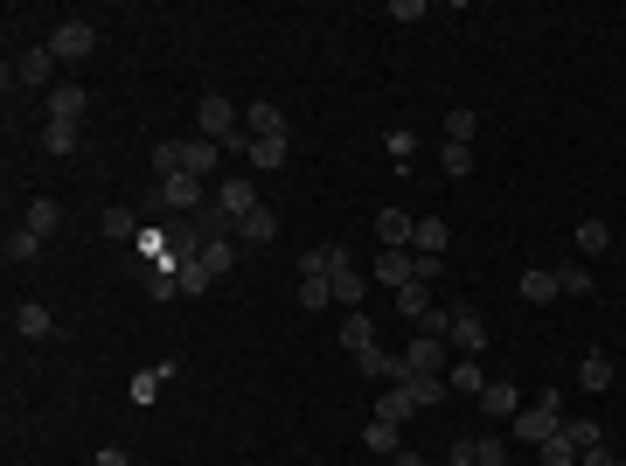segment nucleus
Wrapping results in <instances>:
<instances>
[{"label": "nucleus", "instance_id": "obj_3", "mask_svg": "<svg viewBox=\"0 0 626 466\" xmlns=\"http://www.w3.org/2000/svg\"><path fill=\"white\" fill-rule=\"evenodd\" d=\"M91 49H98V28H91V21H77V14H70V21H56V28H49V56H56V63H84Z\"/></svg>", "mask_w": 626, "mask_h": 466}, {"label": "nucleus", "instance_id": "obj_40", "mask_svg": "<svg viewBox=\"0 0 626 466\" xmlns=\"http://www.w3.org/2000/svg\"><path fill=\"white\" fill-rule=\"evenodd\" d=\"M473 466H508V439H473Z\"/></svg>", "mask_w": 626, "mask_h": 466}, {"label": "nucleus", "instance_id": "obj_45", "mask_svg": "<svg viewBox=\"0 0 626 466\" xmlns=\"http://www.w3.org/2000/svg\"><path fill=\"white\" fill-rule=\"evenodd\" d=\"M578 466H626L613 446H592V453H578Z\"/></svg>", "mask_w": 626, "mask_h": 466}, {"label": "nucleus", "instance_id": "obj_26", "mask_svg": "<svg viewBox=\"0 0 626 466\" xmlns=\"http://www.w3.org/2000/svg\"><path fill=\"white\" fill-rule=\"evenodd\" d=\"M578 383H585L592 397H599V390H613V355H599V348H592V355L578 362Z\"/></svg>", "mask_w": 626, "mask_h": 466}, {"label": "nucleus", "instance_id": "obj_9", "mask_svg": "<svg viewBox=\"0 0 626 466\" xmlns=\"http://www.w3.org/2000/svg\"><path fill=\"white\" fill-rule=\"evenodd\" d=\"M216 167H223V147H216V140H202V133H195V140H181V174L209 181Z\"/></svg>", "mask_w": 626, "mask_h": 466}, {"label": "nucleus", "instance_id": "obj_20", "mask_svg": "<svg viewBox=\"0 0 626 466\" xmlns=\"http://www.w3.org/2000/svg\"><path fill=\"white\" fill-rule=\"evenodd\" d=\"M341 348H348V355H369V348H376V320H369L362 307L341 320Z\"/></svg>", "mask_w": 626, "mask_h": 466}, {"label": "nucleus", "instance_id": "obj_16", "mask_svg": "<svg viewBox=\"0 0 626 466\" xmlns=\"http://www.w3.org/2000/svg\"><path fill=\"white\" fill-rule=\"evenodd\" d=\"M446 390H453V397H473V404H480V390H487V369H480L473 355H460V362L446 369Z\"/></svg>", "mask_w": 626, "mask_h": 466}, {"label": "nucleus", "instance_id": "obj_22", "mask_svg": "<svg viewBox=\"0 0 626 466\" xmlns=\"http://www.w3.org/2000/svg\"><path fill=\"white\" fill-rule=\"evenodd\" d=\"M362 446H369L376 460H397V453H404V439H397V425H383V418H369V425H362Z\"/></svg>", "mask_w": 626, "mask_h": 466}, {"label": "nucleus", "instance_id": "obj_38", "mask_svg": "<svg viewBox=\"0 0 626 466\" xmlns=\"http://www.w3.org/2000/svg\"><path fill=\"white\" fill-rule=\"evenodd\" d=\"M564 432H571V446H578V453H592V446H606V432H599V418H571Z\"/></svg>", "mask_w": 626, "mask_h": 466}, {"label": "nucleus", "instance_id": "obj_34", "mask_svg": "<svg viewBox=\"0 0 626 466\" xmlns=\"http://www.w3.org/2000/svg\"><path fill=\"white\" fill-rule=\"evenodd\" d=\"M536 460H543V466H578V446H571V432L543 439V446H536Z\"/></svg>", "mask_w": 626, "mask_h": 466}, {"label": "nucleus", "instance_id": "obj_13", "mask_svg": "<svg viewBox=\"0 0 626 466\" xmlns=\"http://www.w3.org/2000/svg\"><path fill=\"white\" fill-rule=\"evenodd\" d=\"M84 105H91V98H84V84H77V77L49 91V119H56V126H77V119H84Z\"/></svg>", "mask_w": 626, "mask_h": 466}, {"label": "nucleus", "instance_id": "obj_42", "mask_svg": "<svg viewBox=\"0 0 626 466\" xmlns=\"http://www.w3.org/2000/svg\"><path fill=\"white\" fill-rule=\"evenodd\" d=\"M154 174H160V181L181 174V140H160V147H154Z\"/></svg>", "mask_w": 626, "mask_h": 466}, {"label": "nucleus", "instance_id": "obj_5", "mask_svg": "<svg viewBox=\"0 0 626 466\" xmlns=\"http://www.w3.org/2000/svg\"><path fill=\"white\" fill-rule=\"evenodd\" d=\"M160 209H174V216H195V209H209V188H202L195 174H167V181H160Z\"/></svg>", "mask_w": 626, "mask_h": 466}, {"label": "nucleus", "instance_id": "obj_39", "mask_svg": "<svg viewBox=\"0 0 626 466\" xmlns=\"http://www.w3.org/2000/svg\"><path fill=\"white\" fill-rule=\"evenodd\" d=\"M42 147H49L56 160H70V154H77V126H56V119H49V133H42Z\"/></svg>", "mask_w": 626, "mask_h": 466}, {"label": "nucleus", "instance_id": "obj_28", "mask_svg": "<svg viewBox=\"0 0 626 466\" xmlns=\"http://www.w3.org/2000/svg\"><path fill=\"white\" fill-rule=\"evenodd\" d=\"M578 251H585V258H606V251H613V230H606L599 216H585V223H578Z\"/></svg>", "mask_w": 626, "mask_h": 466}, {"label": "nucleus", "instance_id": "obj_10", "mask_svg": "<svg viewBox=\"0 0 626 466\" xmlns=\"http://www.w3.org/2000/svg\"><path fill=\"white\" fill-rule=\"evenodd\" d=\"M209 195H216V202H223V209H230V216H237V223H244V216H251V209H258V188H251V181H244V174H223V181H216V188H209Z\"/></svg>", "mask_w": 626, "mask_h": 466}, {"label": "nucleus", "instance_id": "obj_19", "mask_svg": "<svg viewBox=\"0 0 626 466\" xmlns=\"http://www.w3.org/2000/svg\"><path fill=\"white\" fill-rule=\"evenodd\" d=\"M167 258H174V251H167ZM174 286H181L188 300H202L216 279H209V265H202V258H174Z\"/></svg>", "mask_w": 626, "mask_h": 466}, {"label": "nucleus", "instance_id": "obj_23", "mask_svg": "<svg viewBox=\"0 0 626 466\" xmlns=\"http://www.w3.org/2000/svg\"><path fill=\"white\" fill-rule=\"evenodd\" d=\"M244 154H251V167H258V174H272V167H286V160H293V140H251Z\"/></svg>", "mask_w": 626, "mask_h": 466}, {"label": "nucleus", "instance_id": "obj_43", "mask_svg": "<svg viewBox=\"0 0 626 466\" xmlns=\"http://www.w3.org/2000/svg\"><path fill=\"white\" fill-rule=\"evenodd\" d=\"M446 174L467 181V174H473V147H453V140H446Z\"/></svg>", "mask_w": 626, "mask_h": 466}, {"label": "nucleus", "instance_id": "obj_18", "mask_svg": "<svg viewBox=\"0 0 626 466\" xmlns=\"http://www.w3.org/2000/svg\"><path fill=\"white\" fill-rule=\"evenodd\" d=\"M446 244H453L446 216H418V237H411V251H425V258H446Z\"/></svg>", "mask_w": 626, "mask_h": 466}, {"label": "nucleus", "instance_id": "obj_46", "mask_svg": "<svg viewBox=\"0 0 626 466\" xmlns=\"http://www.w3.org/2000/svg\"><path fill=\"white\" fill-rule=\"evenodd\" d=\"M446 466H473V439H453V460Z\"/></svg>", "mask_w": 626, "mask_h": 466}, {"label": "nucleus", "instance_id": "obj_35", "mask_svg": "<svg viewBox=\"0 0 626 466\" xmlns=\"http://www.w3.org/2000/svg\"><path fill=\"white\" fill-rule=\"evenodd\" d=\"M98 230H105V237H140V216H133V209H119V202H112V209H105V216H98Z\"/></svg>", "mask_w": 626, "mask_h": 466}, {"label": "nucleus", "instance_id": "obj_12", "mask_svg": "<svg viewBox=\"0 0 626 466\" xmlns=\"http://www.w3.org/2000/svg\"><path fill=\"white\" fill-rule=\"evenodd\" d=\"M14 334H21V341H49V334H56V313L42 307V300H21V307H14Z\"/></svg>", "mask_w": 626, "mask_h": 466}, {"label": "nucleus", "instance_id": "obj_2", "mask_svg": "<svg viewBox=\"0 0 626 466\" xmlns=\"http://www.w3.org/2000/svg\"><path fill=\"white\" fill-rule=\"evenodd\" d=\"M557 432H564V397H557V390H543L529 411H515V439H522V446H543V439H557Z\"/></svg>", "mask_w": 626, "mask_h": 466}, {"label": "nucleus", "instance_id": "obj_33", "mask_svg": "<svg viewBox=\"0 0 626 466\" xmlns=\"http://www.w3.org/2000/svg\"><path fill=\"white\" fill-rule=\"evenodd\" d=\"M480 411L487 418H515V383H487L480 390Z\"/></svg>", "mask_w": 626, "mask_h": 466}, {"label": "nucleus", "instance_id": "obj_8", "mask_svg": "<svg viewBox=\"0 0 626 466\" xmlns=\"http://www.w3.org/2000/svg\"><path fill=\"white\" fill-rule=\"evenodd\" d=\"M411 237H418V216H404V209H376V251H411Z\"/></svg>", "mask_w": 626, "mask_h": 466}, {"label": "nucleus", "instance_id": "obj_17", "mask_svg": "<svg viewBox=\"0 0 626 466\" xmlns=\"http://www.w3.org/2000/svg\"><path fill=\"white\" fill-rule=\"evenodd\" d=\"M21 230H35V237L49 244V237L63 230V202H56V195H35V202H28V223H21Z\"/></svg>", "mask_w": 626, "mask_h": 466}, {"label": "nucleus", "instance_id": "obj_15", "mask_svg": "<svg viewBox=\"0 0 626 466\" xmlns=\"http://www.w3.org/2000/svg\"><path fill=\"white\" fill-rule=\"evenodd\" d=\"M397 390L411 397V411H432V404H446L453 390H446V376H397Z\"/></svg>", "mask_w": 626, "mask_h": 466}, {"label": "nucleus", "instance_id": "obj_11", "mask_svg": "<svg viewBox=\"0 0 626 466\" xmlns=\"http://www.w3.org/2000/svg\"><path fill=\"white\" fill-rule=\"evenodd\" d=\"M376 279H383L390 293H404V286L418 279V251H376Z\"/></svg>", "mask_w": 626, "mask_h": 466}, {"label": "nucleus", "instance_id": "obj_31", "mask_svg": "<svg viewBox=\"0 0 626 466\" xmlns=\"http://www.w3.org/2000/svg\"><path fill=\"white\" fill-rule=\"evenodd\" d=\"M557 293L564 300H592V272L585 265H557Z\"/></svg>", "mask_w": 626, "mask_h": 466}, {"label": "nucleus", "instance_id": "obj_25", "mask_svg": "<svg viewBox=\"0 0 626 466\" xmlns=\"http://www.w3.org/2000/svg\"><path fill=\"white\" fill-rule=\"evenodd\" d=\"M522 300H529V307H550V300H564V293H557V272H543V265H536V272H522Z\"/></svg>", "mask_w": 626, "mask_h": 466}, {"label": "nucleus", "instance_id": "obj_30", "mask_svg": "<svg viewBox=\"0 0 626 466\" xmlns=\"http://www.w3.org/2000/svg\"><path fill=\"white\" fill-rule=\"evenodd\" d=\"M300 307H334V286H327V272H300Z\"/></svg>", "mask_w": 626, "mask_h": 466}, {"label": "nucleus", "instance_id": "obj_21", "mask_svg": "<svg viewBox=\"0 0 626 466\" xmlns=\"http://www.w3.org/2000/svg\"><path fill=\"white\" fill-rule=\"evenodd\" d=\"M272 237H279V216H272V209L258 202V209H251V216L237 223V244H272Z\"/></svg>", "mask_w": 626, "mask_h": 466}, {"label": "nucleus", "instance_id": "obj_6", "mask_svg": "<svg viewBox=\"0 0 626 466\" xmlns=\"http://www.w3.org/2000/svg\"><path fill=\"white\" fill-rule=\"evenodd\" d=\"M7 77H14V84H49V91L63 84V77H56V56H49V42H35V49H21Z\"/></svg>", "mask_w": 626, "mask_h": 466}, {"label": "nucleus", "instance_id": "obj_4", "mask_svg": "<svg viewBox=\"0 0 626 466\" xmlns=\"http://www.w3.org/2000/svg\"><path fill=\"white\" fill-rule=\"evenodd\" d=\"M397 362H404V376H446V369H453V341H439V334H418V341H411Z\"/></svg>", "mask_w": 626, "mask_h": 466}, {"label": "nucleus", "instance_id": "obj_44", "mask_svg": "<svg viewBox=\"0 0 626 466\" xmlns=\"http://www.w3.org/2000/svg\"><path fill=\"white\" fill-rule=\"evenodd\" d=\"M383 147H390V160H397V167H411V154H418V140H411V133H390Z\"/></svg>", "mask_w": 626, "mask_h": 466}, {"label": "nucleus", "instance_id": "obj_41", "mask_svg": "<svg viewBox=\"0 0 626 466\" xmlns=\"http://www.w3.org/2000/svg\"><path fill=\"white\" fill-rule=\"evenodd\" d=\"M202 265H209V279H223L237 265V244H202Z\"/></svg>", "mask_w": 626, "mask_h": 466}, {"label": "nucleus", "instance_id": "obj_37", "mask_svg": "<svg viewBox=\"0 0 626 466\" xmlns=\"http://www.w3.org/2000/svg\"><path fill=\"white\" fill-rule=\"evenodd\" d=\"M376 418H383V425H404V418H411V397H404V390L390 383V390L376 397Z\"/></svg>", "mask_w": 626, "mask_h": 466}, {"label": "nucleus", "instance_id": "obj_32", "mask_svg": "<svg viewBox=\"0 0 626 466\" xmlns=\"http://www.w3.org/2000/svg\"><path fill=\"white\" fill-rule=\"evenodd\" d=\"M355 362H362V376H376V383H397V376H404V362L383 355V348H369V355H355Z\"/></svg>", "mask_w": 626, "mask_h": 466}, {"label": "nucleus", "instance_id": "obj_1", "mask_svg": "<svg viewBox=\"0 0 626 466\" xmlns=\"http://www.w3.org/2000/svg\"><path fill=\"white\" fill-rule=\"evenodd\" d=\"M195 133H202V140H216V147H251V133H237V105H230V98H216V91L195 105Z\"/></svg>", "mask_w": 626, "mask_h": 466}, {"label": "nucleus", "instance_id": "obj_29", "mask_svg": "<svg viewBox=\"0 0 626 466\" xmlns=\"http://www.w3.org/2000/svg\"><path fill=\"white\" fill-rule=\"evenodd\" d=\"M473 133H480L473 105H453V112H446V140H453V147H473Z\"/></svg>", "mask_w": 626, "mask_h": 466}, {"label": "nucleus", "instance_id": "obj_14", "mask_svg": "<svg viewBox=\"0 0 626 466\" xmlns=\"http://www.w3.org/2000/svg\"><path fill=\"white\" fill-rule=\"evenodd\" d=\"M244 126H251V140H286V112H279L272 98L244 105Z\"/></svg>", "mask_w": 626, "mask_h": 466}, {"label": "nucleus", "instance_id": "obj_7", "mask_svg": "<svg viewBox=\"0 0 626 466\" xmlns=\"http://www.w3.org/2000/svg\"><path fill=\"white\" fill-rule=\"evenodd\" d=\"M446 341H453L460 355H480V348H487V320H480L473 307H453L446 313Z\"/></svg>", "mask_w": 626, "mask_h": 466}, {"label": "nucleus", "instance_id": "obj_24", "mask_svg": "<svg viewBox=\"0 0 626 466\" xmlns=\"http://www.w3.org/2000/svg\"><path fill=\"white\" fill-rule=\"evenodd\" d=\"M397 313H411V320H418V327H425V320H432V286H425V279H411V286H404V293H397Z\"/></svg>", "mask_w": 626, "mask_h": 466}, {"label": "nucleus", "instance_id": "obj_36", "mask_svg": "<svg viewBox=\"0 0 626 466\" xmlns=\"http://www.w3.org/2000/svg\"><path fill=\"white\" fill-rule=\"evenodd\" d=\"M0 251H7V265H28V258L42 251V237H35V230H7V244H0Z\"/></svg>", "mask_w": 626, "mask_h": 466}, {"label": "nucleus", "instance_id": "obj_27", "mask_svg": "<svg viewBox=\"0 0 626 466\" xmlns=\"http://www.w3.org/2000/svg\"><path fill=\"white\" fill-rule=\"evenodd\" d=\"M327 286H334V300H341V307L355 313V300H362V286H369V279H362L355 265H334V272H327Z\"/></svg>", "mask_w": 626, "mask_h": 466}]
</instances>
